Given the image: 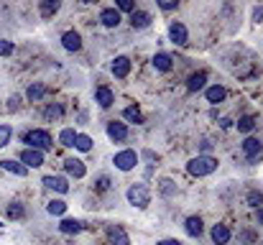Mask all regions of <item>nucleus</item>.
<instances>
[{"label":"nucleus","mask_w":263,"mask_h":245,"mask_svg":"<svg viewBox=\"0 0 263 245\" xmlns=\"http://www.w3.org/2000/svg\"><path fill=\"white\" fill-rule=\"evenodd\" d=\"M26 143H28V148H33V151H49L51 146H54V138H51V133L49 130H41V128H36V130H28L26 133V138H23Z\"/></svg>","instance_id":"obj_1"},{"label":"nucleus","mask_w":263,"mask_h":245,"mask_svg":"<svg viewBox=\"0 0 263 245\" xmlns=\"http://www.w3.org/2000/svg\"><path fill=\"white\" fill-rule=\"evenodd\" d=\"M186 171L192 176H210V174L217 171V159L215 156H197L186 163Z\"/></svg>","instance_id":"obj_2"},{"label":"nucleus","mask_w":263,"mask_h":245,"mask_svg":"<svg viewBox=\"0 0 263 245\" xmlns=\"http://www.w3.org/2000/svg\"><path fill=\"white\" fill-rule=\"evenodd\" d=\"M125 197H128V202H130L133 207H138V210H146V207L151 204V192H148L146 184H133Z\"/></svg>","instance_id":"obj_3"},{"label":"nucleus","mask_w":263,"mask_h":245,"mask_svg":"<svg viewBox=\"0 0 263 245\" xmlns=\"http://www.w3.org/2000/svg\"><path fill=\"white\" fill-rule=\"evenodd\" d=\"M243 154H246L248 163H258V159L263 156V143L258 141V138L248 136V138L243 141Z\"/></svg>","instance_id":"obj_4"},{"label":"nucleus","mask_w":263,"mask_h":245,"mask_svg":"<svg viewBox=\"0 0 263 245\" xmlns=\"http://www.w3.org/2000/svg\"><path fill=\"white\" fill-rule=\"evenodd\" d=\"M112 163H115V168H120V171H130V168H136V163H138V154L130 151V148H125V151L115 154Z\"/></svg>","instance_id":"obj_5"},{"label":"nucleus","mask_w":263,"mask_h":245,"mask_svg":"<svg viewBox=\"0 0 263 245\" xmlns=\"http://www.w3.org/2000/svg\"><path fill=\"white\" fill-rule=\"evenodd\" d=\"M169 39L174 41L176 46H186V41H189L186 26H184V23H179V21H174V23L169 26Z\"/></svg>","instance_id":"obj_6"},{"label":"nucleus","mask_w":263,"mask_h":245,"mask_svg":"<svg viewBox=\"0 0 263 245\" xmlns=\"http://www.w3.org/2000/svg\"><path fill=\"white\" fill-rule=\"evenodd\" d=\"M21 163L26 168H39V166H44V154L41 151H33V148H26L21 154Z\"/></svg>","instance_id":"obj_7"},{"label":"nucleus","mask_w":263,"mask_h":245,"mask_svg":"<svg viewBox=\"0 0 263 245\" xmlns=\"http://www.w3.org/2000/svg\"><path fill=\"white\" fill-rule=\"evenodd\" d=\"M107 240H110V245H130L128 233H125L120 225H110V228H107Z\"/></svg>","instance_id":"obj_8"},{"label":"nucleus","mask_w":263,"mask_h":245,"mask_svg":"<svg viewBox=\"0 0 263 245\" xmlns=\"http://www.w3.org/2000/svg\"><path fill=\"white\" fill-rule=\"evenodd\" d=\"M107 136H110V141H115V143H123L125 138H128V125L125 123H107Z\"/></svg>","instance_id":"obj_9"},{"label":"nucleus","mask_w":263,"mask_h":245,"mask_svg":"<svg viewBox=\"0 0 263 245\" xmlns=\"http://www.w3.org/2000/svg\"><path fill=\"white\" fill-rule=\"evenodd\" d=\"M112 74L118 77V80H125L128 74H130V59L128 56H115V62H112Z\"/></svg>","instance_id":"obj_10"},{"label":"nucleus","mask_w":263,"mask_h":245,"mask_svg":"<svg viewBox=\"0 0 263 245\" xmlns=\"http://www.w3.org/2000/svg\"><path fill=\"white\" fill-rule=\"evenodd\" d=\"M64 171H67L69 176H74V179H82V176L87 174L85 161H80V159H67V161H64Z\"/></svg>","instance_id":"obj_11"},{"label":"nucleus","mask_w":263,"mask_h":245,"mask_svg":"<svg viewBox=\"0 0 263 245\" xmlns=\"http://www.w3.org/2000/svg\"><path fill=\"white\" fill-rule=\"evenodd\" d=\"M62 44H64L67 51H80V49H82V36H80L77 31H67V33L62 36Z\"/></svg>","instance_id":"obj_12"},{"label":"nucleus","mask_w":263,"mask_h":245,"mask_svg":"<svg viewBox=\"0 0 263 245\" xmlns=\"http://www.w3.org/2000/svg\"><path fill=\"white\" fill-rule=\"evenodd\" d=\"M204 97H207V102H212V105H220V102L228 97V89H225L222 84H212V87H207Z\"/></svg>","instance_id":"obj_13"},{"label":"nucleus","mask_w":263,"mask_h":245,"mask_svg":"<svg viewBox=\"0 0 263 245\" xmlns=\"http://www.w3.org/2000/svg\"><path fill=\"white\" fill-rule=\"evenodd\" d=\"M230 238H233V233H230L228 225H215L212 228V243L215 245H228Z\"/></svg>","instance_id":"obj_14"},{"label":"nucleus","mask_w":263,"mask_h":245,"mask_svg":"<svg viewBox=\"0 0 263 245\" xmlns=\"http://www.w3.org/2000/svg\"><path fill=\"white\" fill-rule=\"evenodd\" d=\"M100 21H102V26H107V28H118V26H120V13H118L115 8H105V10L100 13Z\"/></svg>","instance_id":"obj_15"},{"label":"nucleus","mask_w":263,"mask_h":245,"mask_svg":"<svg viewBox=\"0 0 263 245\" xmlns=\"http://www.w3.org/2000/svg\"><path fill=\"white\" fill-rule=\"evenodd\" d=\"M95 102H97L100 107H110V105L115 102L112 89H110V87H97V92H95Z\"/></svg>","instance_id":"obj_16"},{"label":"nucleus","mask_w":263,"mask_h":245,"mask_svg":"<svg viewBox=\"0 0 263 245\" xmlns=\"http://www.w3.org/2000/svg\"><path fill=\"white\" fill-rule=\"evenodd\" d=\"M44 186H49V189H54V192H59V194H67V192H69V184H67V179H62V176H44Z\"/></svg>","instance_id":"obj_17"},{"label":"nucleus","mask_w":263,"mask_h":245,"mask_svg":"<svg viewBox=\"0 0 263 245\" xmlns=\"http://www.w3.org/2000/svg\"><path fill=\"white\" fill-rule=\"evenodd\" d=\"M130 26H133V28H148V26H151V13H146V10H133V13H130Z\"/></svg>","instance_id":"obj_18"},{"label":"nucleus","mask_w":263,"mask_h":245,"mask_svg":"<svg viewBox=\"0 0 263 245\" xmlns=\"http://www.w3.org/2000/svg\"><path fill=\"white\" fill-rule=\"evenodd\" d=\"M154 67H156L159 72H169V69L174 67V59H172L166 51H159V54L154 56Z\"/></svg>","instance_id":"obj_19"},{"label":"nucleus","mask_w":263,"mask_h":245,"mask_svg":"<svg viewBox=\"0 0 263 245\" xmlns=\"http://www.w3.org/2000/svg\"><path fill=\"white\" fill-rule=\"evenodd\" d=\"M204 84H207V74H204V72H194V74L186 80V89H189V92H197V89H204Z\"/></svg>","instance_id":"obj_20"},{"label":"nucleus","mask_w":263,"mask_h":245,"mask_svg":"<svg viewBox=\"0 0 263 245\" xmlns=\"http://www.w3.org/2000/svg\"><path fill=\"white\" fill-rule=\"evenodd\" d=\"M59 8H62L59 0H41V3H39V13H41L44 18H51Z\"/></svg>","instance_id":"obj_21"},{"label":"nucleus","mask_w":263,"mask_h":245,"mask_svg":"<svg viewBox=\"0 0 263 245\" xmlns=\"http://www.w3.org/2000/svg\"><path fill=\"white\" fill-rule=\"evenodd\" d=\"M184 230H186V235H192V238H199V235H202V220H199V217H186V222H184Z\"/></svg>","instance_id":"obj_22"},{"label":"nucleus","mask_w":263,"mask_h":245,"mask_svg":"<svg viewBox=\"0 0 263 245\" xmlns=\"http://www.w3.org/2000/svg\"><path fill=\"white\" fill-rule=\"evenodd\" d=\"M0 166H3L5 171H10V174H15V176H26V174H28V168H26L23 163L13 161V159H5V161H0Z\"/></svg>","instance_id":"obj_23"},{"label":"nucleus","mask_w":263,"mask_h":245,"mask_svg":"<svg viewBox=\"0 0 263 245\" xmlns=\"http://www.w3.org/2000/svg\"><path fill=\"white\" fill-rule=\"evenodd\" d=\"M59 230H62L64 235H77V233H82V222H80V220H62Z\"/></svg>","instance_id":"obj_24"},{"label":"nucleus","mask_w":263,"mask_h":245,"mask_svg":"<svg viewBox=\"0 0 263 245\" xmlns=\"http://www.w3.org/2000/svg\"><path fill=\"white\" fill-rule=\"evenodd\" d=\"M44 95H46V87H44V84H39V82H36V84H31V87L26 89V97H28L31 102L44 100Z\"/></svg>","instance_id":"obj_25"},{"label":"nucleus","mask_w":263,"mask_h":245,"mask_svg":"<svg viewBox=\"0 0 263 245\" xmlns=\"http://www.w3.org/2000/svg\"><path fill=\"white\" fill-rule=\"evenodd\" d=\"M123 118H125L128 123H136V125H138V123H143V115H141V110H138L136 105L125 107V110H123Z\"/></svg>","instance_id":"obj_26"},{"label":"nucleus","mask_w":263,"mask_h":245,"mask_svg":"<svg viewBox=\"0 0 263 245\" xmlns=\"http://www.w3.org/2000/svg\"><path fill=\"white\" fill-rule=\"evenodd\" d=\"M256 125H258V120H256L253 115H243V118L238 120V130H240V133H251Z\"/></svg>","instance_id":"obj_27"},{"label":"nucleus","mask_w":263,"mask_h":245,"mask_svg":"<svg viewBox=\"0 0 263 245\" xmlns=\"http://www.w3.org/2000/svg\"><path fill=\"white\" fill-rule=\"evenodd\" d=\"M74 138H77L74 128H64V130L59 133V143H62L64 148H72V146H74Z\"/></svg>","instance_id":"obj_28"},{"label":"nucleus","mask_w":263,"mask_h":245,"mask_svg":"<svg viewBox=\"0 0 263 245\" xmlns=\"http://www.w3.org/2000/svg\"><path fill=\"white\" fill-rule=\"evenodd\" d=\"M74 148H77V151H82V154L92 151V138L85 136V133H77V138H74Z\"/></svg>","instance_id":"obj_29"},{"label":"nucleus","mask_w":263,"mask_h":245,"mask_svg":"<svg viewBox=\"0 0 263 245\" xmlns=\"http://www.w3.org/2000/svg\"><path fill=\"white\" fill-rule=\"evenodd\" d=\"M62 115H64V107H62L59 102H54V105H49V107L44 110V118H46V120H59Z\"/></svg>","instance_id":"obj_30"},{"label":"nucleus","mask_w":263,"mask_h":245,"mask_svg":"<svg viewBox=\"0 0 263 245\" xmlns=\"http://www.w3.org/2000/svg\"><path fill=\"white\" fill-rule=\"evenodd\" d=\"M8 217H10V220H21V217H26L23 204H21V202H10V204H8Z\"/></svg>","instance_id":"obj_31"},{"label":"nucleus","mask_w":263,"mask_h":245,"mask_svg":"<svg viewBox=\"0 0 263 245\" xmlns=\"http://www.w3.org/2000/svg\"><path fill=\"white\" fill-rule=\"evenodd\" d=\"M46 212H49V215H64V212H67V204H64L62 199H51V202L46 204Z\"/></svg>","instance_id":"obj_32"},{"label":"nucleus","mask_w":263,"mask_h":245,"mask_svg":"<svg viewBox=\"0 0 263 245\" xmlns=\"http://www.w3.org/2000/svg\"><path fill=\"white\" fill-rule=\"evenodd\" d=\"M246 202H248L251 207H256V210H258V207L263 204V192H258V189H251V192L246 194Z\"/></svg>","instance_id":"obj_33"},{"label":"nucleus","mask_w":263,"mask_h":245,"mask_svg":"<svg viewBox=\"0 0 263 245\" xmlns=\"http://www.w3.org/2000/svg\"><path fill=\"white\" fill-rule=\"evenodd\" d=\"M10 138H13V128H10V125H0V148L8 146Z\"/></svg>","instance_id":"obj_34"},{"label":"nucleus","mask_w":263,"mask_h":245,"mask_svg":"<svg viewBox=\"0 0 263 245\" xmlns=\"http://www.w3.org/2000/svg\"><path fill=\"white\" fill-rule=\"evenodd\" d=\"M115 10H118V13H120V10H123V13H133V10H136V3H133V0H118V3H115Z\"/></svg>","instance_id":"obj_35"},{"label":"nucleus","mask_w":263,"mask_h":245,"mask_svg":"<svg viewBox=\"0 0 263 245\" xmlns=\"http://www.w3.org/2000/svg\"><path fill=\"white\" fill-rule=\"evenodd\" d=\"M13 41H8V39H0V56H10L13 54Z\"/></svg>","instance_id":"obj_36"},{"label":"nucleus","mask_w":263,"mask_h":245,"mask_svg":"<svg viewBox=\"0 0 263 245\" xmlns=\"http://www.w3.org/2000/svg\"><path fill=\"white\" fill-rule=\"evenodd\" d=\"M159 8H161V10H174L176 0H159Z\"/></svg>","instance_id":"obj_37"},{"label":"nucleus","mask_w":263,"mask_h":245,"mask_svg":"<svg viewBox=\"0 0 263 245\" xmlns=\"http://www.w3.org/2000/svg\"><path fill=\"white\" fill-rule=\"evenodd\" d=\"M107 186H110V179H107V176H105V174H102V176H100V179H97V189H100V192H105V189H107Z\"/></svg>","instance_id":"obj_38"},{"label":"nucleus","mask_w":263,"mask_h":245,"mask_svg":"<svg viewBox=\"0 0 263 245\" xmlns=\"http://www.w3.org/2000/svg\"><path fill=\"white\" fill-rule=\"evenodd\" d=\"M172 184H174V181L164 179V181H161V192H164V194H174V186H172Z\"/></svg>","instance_id":"obj_39"},{"label":"nucleus","mask_w":263,"mask_h":245,"mask_svg":"<svg viewBox=\"0 0 263 245\" xmlns=\"http://www.w3.org/2000/svg\"><path fill=\"white\" fill-rule=\"evenodd\" d=\"M261 18H263V5H256V8H253V21L258 23Z\"/></svg>","instance_id":"obj_40"},{"label":"nucleus","mask_w":263,"mask_h":245,"mask_svg":"<svg viewBox=\"0 0 263 245\" xmlns=\"http://www.w3.org/2000/svg\"><path fill=\"white\" fill-rule=\"evenodd\" d=\"M18 102H21V97H10L8 100V110H18Z\"/></svg>","instance_id":"obj_41"},{"label":"nucleus","mask_w":263,"mask_h":245,"mask_svg":"<svg viewBox=\"0 0 263 245\" xmlns=\"http://www.w3.org/2000/svg\"><path fill=\"white\" fill-rule=\"evenodd\" d=\"M220 125H222V128H230V125H233V120H230V118H222V120H220Z\"/></svg>","instance_id":"obj_42"},{"label":"nucleus","mask_w":263,"mask_h":245,"mask_svg":"<svg viewBox=\"0 0 263 245\" xmlns=\"http://www.w3.org/2000/svg\"><path fill=\"white\" fill-rule=\"evenodd\" d=\"M156 245H181V243H179V240H159Z\"/></svg>","instance_id":"obj_43"},{"label":"nucleus","mask_w":263,"mask_h":245,"mask_svg":"<svg viewBox=\"0 0 263 245\" xmlns=\"http://www.w3.org/2000/svg\"><path fill=\"white\" fill-rule=\"evenodd\" d=\"M258 225H263V207H258Z\"/></svg>","instance_id":"obj_44"},{"label":"nucleus","mask_w":263,"mask_h":245,"mask_svg":"<svg viewBox=\"0 0 263 245\" xmlns=\"http://www.w3.org/2000/svg\"><path fill=\"white\" fill-rule=\"evenodd\" d=\"M0 228H3V222H0Z\"/></svg>","instance_id":"obj_45"}]
</instances>
